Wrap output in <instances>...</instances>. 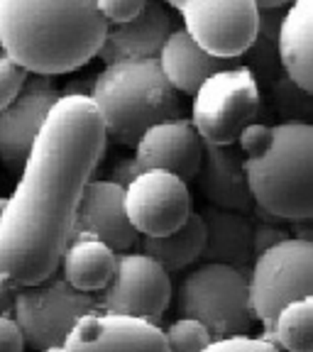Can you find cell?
I'll return each mask as SVG.
<instances>
[{"instance_id":"6da1fadb","label":"cell","mask_w":313,"mask_h":352,"mask_svg":"<svg viewBox=\"0 0 313 352\" xmlns=\"http://www.w3.org/2000/svg\"><path fill=\"white\" fill-rule=\"evenodd\" d=\"M108 138L91 98H59L44 120L20 182L0 210V279L34 286L56 274L83 188L103 162Z\"/></svg>"},{"instance_id":"7a4b0ae2","label":"cell","mask_w":313,"mask_h":352,"mask_svg":"<svg viewBox=\"0 0 313 352\" xmlns=\"http://www.w3.org/2000/svg\"><path fill=\"white\" fill-rule=\"evenodd\" d=\"M108 22L94 0H0V50L28 74L76 72L98 56Z\"/></svg>"},{"instance_id":"3957f363","label":"cell","mask_w":313,"mask_h":352,"mask_svg":"<svg viewBox=\"0 0 313 352\" xmlns=\"http://www.w3.org/2000/svg\"><path fill=\"white\" fill-rule=\"evenodd\" d=\"M242 171L255 208L274 220L313 218V127L252 122L240 132Z\"/></svg>"},{"instance_id":"277c9868","label":"cell","mask_w":313,"mask_h":352,"mask_svg":"<svg viewBox=\"0 0 313 352\" xmlns=\"http://www.w3.org/2000/svg\"><path fill=\"white\" fill-rule=\"evenodd\" d=\"M91 100L100 113L105 138L122 147H135L149 127L184 118V103L157 59L108 64L94 76Z\"/></svg>"},{"instance_id":"5b68a950","label":"cell","mask_w":313,"mask_h":352,"mask_svg":"<svg viewBox=\"0 0 313 352\" xmlns=\"http://www.w3.org/2000/svg\"><path fill=\"white\" fill-rule=\"evenodd\" d=\"M182 318L198 320L211 340L250 336L252 311L248 296V272L226 264H204L188 272L176 292Z\"/></svg>"},{"instance_id":"8992f818","label":"cell","mask_w":313,"mask_h":352,"mask_svg":"<svg viewBox=\"0 0 313 352\" xmlns=\"http://www.w3.org/2000/svg\"><path fill=\"white\" fill-rule=\"evenodd\" d=\"M248 296L252 318L264 325V340H270L274 320L284 306L313 296V245L299 237L255 257V270L248 274Z\"/></svg>"},{"instance_id":"52a82bcc","label":"cell","mask_w":313,"mask_h":352,"mask_svg":"<svg viewBox=\"0 0 313 352\" xmlns=\"http://www.w3.org/2000/svg\"><path fill=\"white\" fill-rule=\"evenodd\" d=\"M262 91L245 66H230L206 78L193 94L191 125L201 142L235 144L240 132L257 122Z\"/></svg>"},{"instance_id":"ba28073f","label":"cell","mask_w":313,"mask_h":352,"mask_svg":"<svg viewBox=\"0 0 313 352\" xmlns=\"http://www.w3.org/2000/svg\"><path fill=\"white\" fill-rule=\"evenodd\" d=\"M94 311H98L94 294L76 292L56 274L34 286H17L12 298V318L25 345L37 352L61 347L76 320Z\"/></svg>"},{"instance_id":"9c48e42d","label":"cell","mask_w":313,"mask_h":352,"mask_svg":"<svg viewBox=\"0 0 313 352\" xmlns=\"http://www.w3.org/2000/svg\"><path fill=\"white\" fill-rule=\"evenodd\" d=\"M184 30L215 59L242 56L257 37V8L252 0H176Z\"/></svg>"},{"instance_id":"30bf717a","label":"cell","mask_w":313,"mask_h":352,"mask_svg":"<svg viewBox=\"0 0 313 352\" xmlns=\"http://www.w3.org/2000/svg\"><path fill=\"white\" fill-rule=\"evenodd\" d=\"M174 296L171 276L140 252L118 254L116 274L98 292V311L160 325Z\"/></svg>"},{"instance_id":"8fae6325","label":"cell","mask_w":313,"mask_h":352,"mask_svg":"<svg viewBox=\"0 0 313 352\" xmlns=\"http://www.w3.org/2000/svg\"><path fill=\"white\" fill-rule=\"evenodd\" d=\"M193 213L186 182L166 171H142L125 188V215L138 235L162 237Z\"/></svg>"},{"instance_id":"7c38bea8","label":"cell","mask_w":313,"mask_h":352,"mask_svg":"<svg viewBox=\"0 0 313 352\" xmlns=\"http://www.w3.org/2000/svg\"><path fill=\"white\" fill-rule=\"evenodd\" d=\"M59 100V91L47 76L28 78L17 98L0 110V162L10 174H20L44 120Z\"/></svg>"},{"instance_id":"4fadbf2b","label":"cell","mask_w":313,"mask_h":352,"mask_svg":"<svg viewBox=\"0 0 313 352\" xmlns=\"http://www.w3.org/2000/svg\"><path fill=\"white\" fill-rule=\"evenodd\" d=\"M61 347L64 352H169L160 325L105 311L78 318Z\"/></svg>"},{"instance_id":"5bb4252c","label":"cell","mask_w":313,"mask_h":352,"mask_svg":"<svg viewBox=\"0 0 313 352\" xmlns=\"http://www.w3.org/2000/svg\"><path fill=\"white\" fill-rule=\"evenodd\" d=\"M72 240H98L116 254L135 248L138 232L125 215V188L108 179H91L78 204Z\"/></svg>"},{"instance_id":"9a60e30c","label":"cell","mask_w":313,"mask_h":352,"mask_svg":"<svg viewBox=\"0 0 313 352\" xmlns=\"http://www.w3.org/2000/svg\"><path fill=\"white\" fill-rule=\"evenodd\" d=\"M204 160V142L193 130L191 120H171L154 125L135 144V166L142 171H166L176 179H193Z\"/></svg>"},{"instance_id":"2e32d148","label":"cell","mask_w":313,"mask_h":352,"mask_svg":"<svg viewBox=\"0 0 313 352\" xmlns=\"http://www.w3.org/2000/svg\"><path fill=\"white\" fill-rule=\"evenodd\" d=\"M193 179L198 184V191L204 193L213 208L242 215H250L255 210V201L242 171V152L235 144L204 142V160Z\"/></svg>"},{"instance_id":"e0dca14e","label":"cell","mask_w":313,"mask_h":352,"mask_svg":"<svg viewBox=\"0 0 313 352\" xmlns=\"http://www.w3.org/2000/svg\"><path fill=\"white\" fill-rule=\"evenodd\" d=\"M171 32H174V17L169 8L162 3H144L138 17H132L125 25L108 28L98 56L105 64L157 59Z\"/></svg>"},{"instance_id":"ac0fdd59","label":"cell","mask_w":313,"mask_h":352,"mask_svg":"<svg viewBox=\"0 0 313 352\" xmlns=\"http://www.w3.org/2000/svg\"><path fill=\"white\" fill-rule=\"evenodd\" d=\"M206 230V245L201 259L206 264H226L245 270V264L255 257V226L250 215L233 210L204 206L201 210Z\"/></svg>"},{"instance_id":"d6986e66","label":"cell","mask_w":313,"mask_h":352,"mask_svg":"<svg viewBox=\"0 0 313 352\" xmlns=\"http://www.w3.org/2000/svg\"><path fill=\"white\" fill-rule=\"evenodd\" d=\"M281 72L301 91L313 94V3L296 0L286 8L277 34Z\"/></svg>"},{"instance_id":"ffe728a7","label":"cell","mask_w":313,"mask_h":352,"mask_svg":"<svg viewBox=\"0 0 313 352\" xmlns=\"http://www.w3.org/2000/svg\"><path fill=\"white\" fill-rule=\"evenodd\" d=\"M162 74H164L166 83L179 94L193 96L198 86L211 78L213 74L230 69V61L215 59V56L206 54L196 42L186 34V30L179 28L166 37L164 47H162L160 56H157Z\"/></svg>"},{"instance_id":"44dd1931","label":"cell","mask_w":313,"mask_h":352,"mask_svg":"<svg viewBox=\"0 0 313 352\" xmlns=\"http://www.w3.org/2000/svg\"><path fill=\"white\" fill-rule=\"evenodd\" d=\"M118 254L98 240H72L61 257L64 281L83 294L103 292L116 274Z\"/></svg>"},{"instance_id":"7402d4cb","label":"cell","mask_w":313,"mask_h":352,"mask_svg":"<svg viewBox=\"0 0 313 352\" xmlns=\"http://www.w3.org/2000/svg\"><path fill=\"white\" fill-rule=\"evenodd\" d=\"M204 220L198 213H191L179 230L162 237H144L142 245H140V254L157 262L169 274V272H182L191 267L193 262H198L201 252H204Z\"/></svg>"},{"instance_id":"603a6c76","label":"cell","mask_w":313,"mask_h":352,"mask_svg":"<svg viewBox=\"0 0 313 352\" xmlns=\"http://www.w3.org/2000/svg\"><path fill=\"white\" fill-rule=\"evenodd\" d=\"M270 342L281 352H313V296L281 308Z\"/></svg>"},{"instance_id":"cb8c5ba5","label":"cell","mask_w":313,"mask_h":352,"mask_svg":"<svg viewBox=\"0 0 313 352\" xmlns=\"http://www.w3.org/2000/svg\"><path fill=\"white\" fill-rule=\"evenodd\" d=\"M272 103H274L277 116L281 118L284 125H311L313 118V96L301 91L292 78L281 74L270 86Z\"/></svg>"},{"instance_id":"d4e9b609","label":"cell","mask_w":313,"mask_h":352,"mask_svg":"<svg viewBox=\"0 0 313 352\" xmlns=\"http://www.w3.org/2000/svg\"><path fill=\"white\" fill-rule=\"evenodd\" d=\"M245 69H248L250 74H252V78L259 83H264V86H272V83L277 81V78L281 76V64H279V52H277V42H272V39H264V37H255L252 47H250L248 52H245Z\"/></svg>"},{"instance_id":"484cf974","label":"cell","mask_w":313,"mask_h":352,"mask_svg":"<svg viewBox=\"0 0 313 352\" xmlns=\"http://www.w3.org/2000/svg\"><path fill=\"white\" fill-rule=\"evenodd\" d=\"M166 338V347L169 352H204L211 345V336L208 330L198 320L191 318H179L164 330Z\"/></svg>"},{"instance_id":"4316f807","label":"cell","mask_w":313,"mask_h":352,"mask_svg":"<svg viewBox=\"0 0 313 352\" xmlns=\"http://www.w3.org/2000/svg\"><path fill=\"white\" fill-rule=\"evenodd\" d=\"M30 78V74L20 66H15L10 59L0 56V110L8 108L12 100L17 98V94L22 91L25 81Z\"/></svg>"},{"instance_id":"83f0119b","label":"cell","mask_w":313,"mask_h":352,"mask_svg":"<svg viewBox=\"0 0 313 352\" xmlns=\"http://www.w3.org/2000/svg\"><path fill=\"white\" fill-rule=\"evenodd\" d=\"M204 352H281L274 342L264 338L240 336V338H226V340H213Z\"/></svg>"},{"instance_id":"f1b7e54d","label":"cell","mask_w":313,"mask_h":352,"mask_svg":"<svg viewBox=\"0 0 313 352\" xmlns=\"http://www.w3.org/2000/svg\"><path fill=\"white\" fill-rule=\"evenodd\" d=\"M98 6V12L103 15V20L113 22V25H125V22H130L132 17H138L140 10H142L144 3H135V0H103V3H96Z\"/></svg>"},{"instance_id":"f546056e","label":"cell","mask_w":313,"mask_h":352,"mask_svg":"<svg viewBox=\"0 0 313 352\" xmlns=\"http://www.w3.org/2000/svg\"><path fill=\"white\" fill-rule=\"evenodd\" d=\"M255 226V257H259L262 252H267V250H272L274 245H279V242H284L286 237V230H281L279 226H274V223H252Z\"/></svg>"},{"instance_id":"4dcf8cb0","label":"cell","mask_w":313,"mask_h":352,"mask_svg":"<svg viewBox=\"0 0 313 352\" xmlns=\"http://www.w3.org/2000/svg\"><path fill=\"white\" fill-rule=\"evenodd\" d=\"M0 352H25V338L12 316H0Z\"/></svg>"},{"instance_id":"1f68e13d","label":"cell","mask_w":313,"mask_h":352,"mask_svg":"<svg viewBox=\"0 0 313 352\" xmlns=\"http://www.w3.org/2000/svg\"><path fill=\"white\" fill-rule=\"evenodd\" d=\"M135 176H138V166H135L132 157H120V160L116 162V166L110 169L108 182L116 184V186H120V188H127V184H130Z\"/></svg>"},{"instance_id":"d6a6232c","label":"cell","mask_w":313,"mask_h":352,"mask_svg":"<svg viewBox=\"0 0 313 352\" xmlns=\"http://www.w3.org/2000/svg\"><path fill=\"white\" fill-rule=\"evenodd\" d=\"M17 286L0 279V316H12V298H15Z\"/></svg>"},{"instance_id":"836d02e7","label":"cell","mask_w":313,"mask_h":352,"mask_svg":"<svg viewBox=\"0 0 313 352\" xmlns=\"http://www.w3.org/2000/svg\"><path fill=\"white\" fill-rule=\"evenodd\" d=\"M42 352H64V347H47V350H42Z\"/></svg>"}]
</instances>
